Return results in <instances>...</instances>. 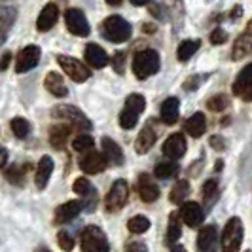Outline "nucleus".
<instances>
[{
	"label": "nucleus",
	"mask_w": 252,
	"mask_h": 252,
	"mask_svg": "<svg viewBox=\"0 0 252 252\" xmlns=\"http://www.w3.org/2000/svg\"><path fill=\"white\" fill-rule=\"evenodd\" d=\"M159 70V53L156 50H142L133 59V72L139 80H146Z\"/></svg>",
	"instance_id": "nucleus-2"
},
{
	"label": "nucleus",
	"mask_w": 252,
	"mask_h": 252,
	"mask_svg": "<svg viewBox=\"0 0 252 252\" xmlns=\"http://www.w3.org/2000/svg\"><path fill=\"white\" fill-rule=\"evenodd\" d=\"M243 235H245V227H243L241 218L237 216L229 218L222 231V252H239Z\"/></svg>",
	"instance_id": "nucleus-4"
},
{
	"label": "nucleus",
	"mask_w": 252,
	"mask_h": 252,
	"mask_svg": "<svg viewBox=\"0 0 252 252\" xmlns=\"http://www.w3.org/2000/svg\"><path fill=\"white\" fill-rule=\"evenodd\" d=\"M74 191L78 193V195H82V197H91V195H95V188H93V184H91L86 177L76 178Z\"/></svg>",
	"instance_id": "nucleus-36"
},
{
	"label": "nucleus",
	"mask_w": 252,
	"mask_h": 252,
	"mask_svg": "<svg viewBox=\"0 0 252 252\" xmlns=\"http://www.w3.org/2000/svg\"><path fill=\"white\" fill-rule=\"evenodd\" d=\"M57 63L61 64V68L64 70V74L68 76L72 82L76 84H84L91 78V70H89L88 64H84L82 61H78L76 57H68L59 53L57 55Z\"/></svg>",
	"instance_id": "nucleus-6"
},
{
	"label": "nucleus",
	"mask_w": 252,
	"mask_h": 252,
	"mask_svg": "<svg viewBox=\"0 0 252 252\" xmlns=\"http://www.w3.org/2000/svg\"><path fill=\"white\" fill-rule=\"evenodd\" d=\"M84 57H86V63L93 68H104L108 64V53L99 44H88L84 48Z\"/></svg>",
	"instance_id": "nucleus-17"
},
{
	"label": "nucleus",
	"mask_w": 252,
	"mask_h": 252,
	"mask_svg": "<svg viewBox=\"0 0 252 252\" xmlns=\"http://www.w3.org/2000/svg\"><path fill=\"white\" fill-rule=\"evenodd\" d=\"M207 108L213 110V112H224L226 108H229V99H227V95L218 93L215 97H211V99L207 101Z\"/></svg>",
	"instance_id": "nucleus-35"
},
{
	"label": "nucleus",
	"mask_w": 252,
	"mask_h": 252,
	"mask_svg": "<svg viewBox=\"0 0 252 252\" xmlns=\"http://www.w3.org/2000/svg\"><path fill=\"white\" fill-rule=\"evenodd\" d=\"M72 148L76 152H89L93 148V137L84 133V135H78L74 140H72Z\"/></svg>",
	"instance_id": "nucleus-38"
},
{
	"label": "nucleus",
	"mask_w": 252,
	"mask_h": 252,
	"mask_svg": "<svg viewBox=\"0 0 252 252\" xmlns=\"http://www.w3.org/2000/svg\"><path fill=\"white\" fill-rule=\"evenodd\" d=\"M227 40V32L224 29H215L213 31V34H211V44H215V46H220V44H224Z\"/></svg>",
	"instance_id": "nucleus-41"
},
{
	"label": "nucleus",
	"mask_w": 252,
	"mask_h": 252,
	"mask_svg": "<svg viewBox=\"0 0 252 252\" xmlns=\"http://www.w3.org/2000/svg\"><path fill=\"white\" fill-rule=\"evenodd\" d=\"M101 146H102V158L106 161H110L112 165L124 163V150H122V146L116 140H112L110 137H102Z\"/></svg>",
	"instance_id": "nucleus-18"
},
{
	"label": "nucleus",
	"mask_w": 252,
	"mask_h": 252,
	"mask_svg": "<svg viewBox=\"0 0 252 252\" xmlns=\"http://www.w3.org/2000/svg\"><path fill=\"white\" fill-rule=\"evenodd\" d=\"M57 19H59V8H57V4H46L42 8V12L38 13L36 29L40 32H48V31H51L55 27Z\"/></svg>",
	"instance_id": "nucleus-16"
},
{
	"label": "nucleus",
	"mask_w": 252,
	"mask_h": 252,
	"mask_svg": "<svg viewBox=\"0 0 252 252\" xmlns=\"http://www.w3.org/2000/svg\"><path fill=\"white\" fill-rule=\"evenodd\" d=\"M241 13H243V8H241V6H235V8L231 10V15H229V17H231V19L235 21L237 17H241Z\"/></svg>",
	"instance_id": "nucleus-49"
},
{
	"label": "nucleus",
	"mask_w": 252,
	"mask_h": 252,
	"mask_svg": "<svg viewBox=\"0 0 252 252\" xmlns=\"http://www.w3.org/2000/svg\"><path fill=\"white\" fill-rule=\"evenodd\" d=\"M150 12L154 17H158V19H163V4H159V2H152V6H150Z\"/></svg>",
	"instance_id": "nucleus-46"
},
{
	"label": "nucleus",
	"mask_w": 252,
	"mask_h": 252,
	"mask_svg": "<svg viewBox=\"0 0 252 252\" xmlns=\"http://www.w3.org/2000/svg\"><path fill=\"white\" fill-rule=\"evenodd\" d=\"M211 146L215 148V150L222 152L224 148H226V139H222V137H218V135H215V137H211Z\"/></svg>",
	"instance_id": "nucleus-45"
},
{
	"label": "nucleus",
	"mask_w": 252,
	"mask_h": 252,
	"mask_svg": "<svg viewBox=\"0 0 252 252\" xmlns=\"http://www.w3.org/2000/svg\"><path fill=\"white\" fill-rule=\"evenodd\" d=\"M178 216L184 220V224L189 227H197L203 224L205 220V211L201 209V205L195 201H184L180 203V213Z\"/></svg>",
	"instance_id": "nucleus-10"
},
{
	"label": "nucleus",
	"mask_w": 252,
	"mask_h": 252,
	"mask_svg": "<svg viewBox=\"0 0 252 252\" xmlns=\"http://www.w3.org/2000/svg\"><path fill=\"white\" fill-rule=\"evenodd\" d=\"M252 66L251 64H245L243 70L237 74V80L233 84V95L241 97L243 101H251L252 99Z\"/></svg>",
	"instance_id": "nucleus-12"
},
{
	"label": "nucleus",
	"mask_w": 252,
	"mask_h": 252,
	"mask_svg": "<svg viewBox=\"0 0 252 252\" xmlns=\"http://www.w3.org/2000/svg\"><path fill=\"white\" fill-rule=\"evenodd\" d=\"M64 23H66V29L74 36H88L89 31H91V27H89L84 12L78 10V8H68L64 12Z\"/></svg>",
	"instance_id": "nucleus-8"
},
{
	"label": "nucleus",
	"mask_w": 252,
	"mask_h": 252,
	"mask_svg": "<svg viewBox=\"0 0 252 252\" xmlns=\"http://www.w3.org/2000/svg\"><path fill=\"white\" fill-rule=\"evenodd\" d=\"M154 144H156V131L152 126H146L135 140V150L137 154H148Z\"/></svg>",
	"instance_id": "nucleus-25"
},
{
	"label": "nucleus",
	"mask_w": 252,
	"mask_h": 252,
	"mask_svg": "<svg viewBox=\"0 0 252 252\" xmlns=\"http://www.w3.org/2000/svg\"><path fill=\"white\" fill-rule=\"evenodd\" d=\"M10 127H12L13 135L17 139H25L31 133V124L27 122L25 118H13L12 122H10Z\"/></svg>",
	"instance_id": "nucleus-33"
},
{
	"label": "nucleus",
	"mask_w": 252,
	"mask_h": 252,
	"mask_svg": "<svg viewBox=\"0 0 252 252\" xmlns=\"http://www.w3.org/2000/svg\"><path fill=\"white\" fill-rule=\"evenodd\" d=\"M197 251L218 252V229L216 226H203L197 235Z\"/></svg>",
	"instance_id": "nucleus-14"
},
{
	"label": "nucleus",
	"mask_w": 252,
	"mask_h": 252,
	"mask_svg": "<svg viewBox=\"0 0 252 252\" xmlns=\"http://www.w3.org/2000/svg\"><path fill=\"white\" fill-rule=\"evenodd\" d=\"M57 241H59V247H61L64 252H70L74 249V237H72L68 231H59V233H57Z\"/></svg>",
	"instance_id": "nucleus-39"
},
{
	"label": "nucleus",
	"mask_w": 252,
	"mask_h": 252,
	"mask_svg": "<svg viewBox=\"0 0 252 252\" xmlns=\"http://www.w3.org/2000/svg\"><path fill=\"white\" fill-rule=\"evenodd\" d=\"M82 252H108L110 243L99 226H88L80 235Z\"/></svg>",
	"instance_id": "nucleus-3"
},
{
	"label": "nucleus",
	"mask_w": 252,
	"mask_h": 252,
	"mask_svg": "<svg viewBox=\"0 0 252 252\" xmlns=\"http://www.w3.org/2000/svg\"><path fill=\"white\" fill-rule=\"evenodd\" d=\"M184 129H186V133H188L189 137H193V139L203 137L205 131H207V118H205V114L195 112L193 116H189L188 120H186V124H184Z\"/></svg>",
	"instance_id": "nucleus-21"
},
{
	"label": "nucleus",
	"mask_w": 252,
	"mask_h": 252,
	"mask_svg": "<svg viewBox=\"0 0 252 252\" xmlns=\"http://www.w3.org/2000/svg\"><path fill=\"white\" fill-rule=\"evenodd\" d=\"M146 2H148V0H131V4H133V6H137V8H139V6H144Z\"/></svg>",
	"instance_id": "nucleus-52"
},
{
	"label": "nucleus",
	"mask_w": 252,
	"mask_h": 252,
	"mask_svg": "<svg viewBox=\"0 0 252 252\" xmlns=\"http://www.w3.org/2000/svg\"><path fill=\"white\" fill-rule=\"evenodd\" d=\"M150 226H152L150 220H148L144 215L133 216V218L127 222V229H129L131 233H137V235L144 233V231H148V229H150Z\"/></svg>",
	"instance_id": "nucleus-32"
},
{
	"label": "nucleus",
	"mask_w": 252,
	"mask_h": 252,
	"mask_svg": "<svg viewBox=\"0 0 252 252\" xmlns=\"http://www.w3.org/2000/svg\"><path fill=\"white\" fill-rule=\"evenodd\" d=\"M127 199H129V184L124 178H118L104 197V207H106V211L114 213V211H120L127 203Z\"/></svg>",
	"instance_id": "nucleus-7"
},
{
	"label": "nucleus",
	"mask_w": 252,
	"mask_h": 252,
	"mask_svg": "<svg viewBox=\"0 0 252 252\" xmlns=\"http://www.w3.org/2000/svg\"><path fill=\"white\" fill-rule=\"evenodd\" d=\"M23 169L21 167H17V165H13L12 169H8L6 171V178L10 180V182H15V184H21V180H23Z\"/></svg>",
	"instance_id": "nucleus-40"
},
{
	"label": "nucleus",
	"mask_w": 252,
	"mask_h": 252,
	"mask_svg": "<svg viewBox=\"0 0 252 252\" xmlns=\"http://www.w3.org/2000/svg\"><path fill=\"white\" fill-rule=\"evenodd\" d=\"M137 122H139V114L131 112L127 108L122 110V114H120V126H122V129L129 131V129H133V127L137 126Z\"/></svg>",
	"instance_id": "nucleus-37"
},
{
	"label": "nucleus",
	"mask_w": 252,
	"mask_h": 252,
	"mask_svg": "<svg viewBox=\"0 0 252 252\" xmlns=\"http://www.w3.org/2000/svg\"><path fill=\"white\" fill-rule=\"evenodd\" d=\"M218 195H220L218 182H216L215 178L207 180V182L203 184V199H205V205H207V207H213V203L218 199Z\"/></svg>",
	"instance_id": "nucleus-31"
},
{
	"label": "nucleus",
	"mask_w": 252,
	"mask_h": 252,
	"mask_svg": "<svg viewBox=\"0 0 252 252\" xmlns=\"http://www.w3.org/2000/svg\"><path fill=\"white\" fill-rule=\"evenodd\" d=\"M106 4H110V6H120L122 0H106Z\"/></svg>",
	"instance_id": "nucleus-54"
},
{
	"label": "nucleus",
	"mask_w": 252,
	"mask_h": 252,
	"mask_svg": "<svg viewBox=\"0 0 252 252\" xmlns=\"http://www.w3.org/2000/svg\"><path fill=\"white\" fill-rule=\"evenodd\" d=\"M34 252H51L50 249H46V247H40V249H36Z\"/></svg>",
	"instance_id": "nucleus-55"
},
{
	"label": "nucleus",
	"mask_w": 252,
	"mask_h": 252,
	"mask_svg": "<svg viewBox=\"0 0 252 252\" xmlns=\"http://www.w3.org/2000/svg\"><path fill=\"white\" fill-rule=\"evenodd\" d=\"M72 135V127L70 126H53L50 129V142L53 148H64L66 140Z\"/></svg>",
	"instance_id": "nucleus-26"
},
{
	"label": "nucleus",
	"mask_w": 252,
	"mask_h": 252,
	"mask_svg": "<svg viewBox=\"0 0 252 252\" xmlns=\"http://www.w3.org/2000/svg\"><path fill=\"white\" fill-rule=\"evenodd\" d=\"M40 55H42V50H40L38 46H34V44L25 46L23 50L19 51V55H17V61H15V70H17L19 74L32 70V68L38 64V61H40Z\"/></svg>",
	"instance_id": "nucleus-9"
},
{
	"label": "nucleus",
	"mask_w": 252,
	"mask_h": 252,
	"mask_svg": "<svg viewBox=\"0 0 252 252\" xmlns=\"http://www.w3.org/2000/svg\"><path fill=\"white\" fill-rule=\"evenodd\" d=\"M247 252H251V251H247Z\"/></svg>",
	"instance_id": "nucleus-56"
},
{
	"label": "nucleus",
	"mask_w": 252,
	"mask_h": 252,
	"mask_svg": "<svg viewBox=\"0 0 252 252\" xmlns=\"http://www.w3.org/2000/svg\"><path fill=\"white\" fill-rule=\"evenodd\" d=\"M44 86L53 97H66L68 95V88H66L61 74H57V72H48L46 80H44Z\"/></svg>",
	"instance_id": "nucleus-22"
},
{
	"label": "nucleus",
	"mask_w": 252,
	"mask_h": 252,
	"mask_svg": "<svg viewBox=\"0 0 252 252\" xmlns=\"http://www.w3.org/2000/svg\"><path fill=\"white\" fill-rule=\"evenodd\" d=\"M126 252H148V247L142 241H131L126 245Z\"/></svg>",
	"instance_id": "nucleus-44"
},
{
	"label": "nucleus",
	"mask_w": 252,
	"mask_h": 252,
	"mask_svg": "<svg viewBox=\"0 0 252 252\" xmlns=\"http://www.w3.org/2000/svg\"><path fill=\"white\" fill-rule=\"evenodd\" d=\"M101 34L112 44H124L131 36V25L122 15H108L101 23Z\"/></svg>",
	"instance_id": "nucleus-1"
},
{
	"label": "nucleus",
	"mask_w": 252,
	"mask_h": 252,
	"mask_svg": "<svg viewBox=\"0 0 252 252\" xmlns=\"http://www.w3.org/2000/svg\"><path fill=\"white\" fill-rule=\"evenodd\" d=\"M13 17H15V10H10V8H0V25H10L13 23Z\"/></svg>",
	"instance_id": "nucleus-43"
},
{
	"label": "nucleus",
	"mask_w": 252,
	"mask_h": 252,
	"mask_svg": "<svg viewBox=\"0 0 252 252\" xmlns=\"http://www.w3.org/2000/svg\"><path fill=\"white\" fill-rule=\"evenodd\" d=\"M178 171H180V167L177 161H161L154 167V175L158 178H163V180L178 175Z\"/></svg>",
	"instance_id": "nucleus-29"
},
{
	"label": "nucleus",
	"mask_w": 252,
	"mask_h": 252,
	"mask_svg": "<svg viewBox=\"0 0 252 252\" xmlns=\"http://www.w3.org/2000/svg\"><path fill=\"white\" fill-rule=\"evenodd\" d=\"M186 150H188V144L182 133H173L163 142V154L171 159H180L186 154Z\"/></svg>",
	"instance_id": "nucleus-13"
},
{
	"label": "nucleus",
	"mask_w": 252,
	"mask_h": 252,
	"mask_svg": "<svg viewBox=\"0 0 252 252\" xmlns=\"http://www.w3.org/2000/svg\"><path fill=\"white\" fill-rule=\"evenodd\" d=\"M84 205L80 201H66L57 207L55 211V224H66L70 220H74L76 216L82 213Z\"/></svg>",
	"instance_id": "nucleus-19"
},
{
	"label": "nucleus",
	"mask_w": 252,
	"mask_h": 252,
	"mask_svg": "<svg viewBox=\"0 0 252 252\" xmlns=\"http://www.w3.org/2000/svg\"><path fill=\"white\" fill-rule=\"evenodd\" d=\"M51 173H53V159H51L50 156H42V159L38 161V167H36V177H34L38 189H44L48 186Z\"/></svg>",
	"instance_id": "nucleus-20"
},
{
	"label": "nucleus",
	"mask_w": 252,
	"mask_h": 252,
	"mask_svg": "<svg viewBox=\"0 0 252 252\" xmlns=\"http://www.w3.org/2000/svg\"><path fill=\"white\" fill-rule=\"evenodd\" d=\"M188 195H189V182L188 180H178L177 184L173 186V189H171V193H169V199L180 205V203L186 201Z\"/></svg>",
	"instance_id": "nucleus-30"
},
{
	"label": "nucleus",
	"mask_w": 252,
	"mask_h": 252,
	"mask_svg": "<svg viewBox=\"0 0 252 252\" xmlns=\"http://www.w3.org/2000/svg\"><path fill=\"white\" fill-rule=\"evenodd\" d=\"M124 63H126V53H124V51H118L112 59L114 70H116L118 74H124Z\"/></svg>",
	"instance_id": "nucleus-42"
},
{
	"label": "nucleus",
	"mask_w": 252,
	"mask_h": 252,
	"mask_svg": "<svg viewBox=\"0 0 252 252\" xmlns=\"http://www.w3.org/2000/svg\"><path fill=\"white\" fill-rule=\"evenodd\" d=\"M6 161H8V152L4 150V148H0V169L6 165Z\"/></svg>",
	"instance_id": "nucleus-48"
},
{
	"label": "nucleus",
	"mask_w": 252,
	"mask_h": 252,
	"mask_svg": "<svg viewBox=\"0 0 252 252\" xmlns=\"http://www.w3.org/2000/svg\"><path fill=\"white\" fill-rule=\"evenodd\" d=\"M142 31H144V32H156V25H152V23H144V25H142Z\"/></svg>",
	"instance_id": "nucleus-50"
},
{
	"label": "nucleus",
	"mask_w": 252,
	"mask_h": 252,
	"mask_svg": "<svg viewBox=\"0 0 252 252\" xmlns=\"http://www.w3.org/2000/svg\"><path fill=\"white\" fill-rule=\"evenodd\" d=\"M171 252H188V251H186V249H184L182 245H175V247L171 249Z\"/></svg>",
	"instance_id": "nucleus-51"
},
{
	"label": "nucleus",
	"mask_w": 252,
	"mask_h": 252,
	"mask_svg": "<svg viewBox=\"0 0 252 252\" xmlns=\"http://www.w3.org/2000/svg\"><path fill=\"white\" fill-rule=\"evenodd\" d=\"M182 235V226H180V216L178 213H171L169 216V227H167V243L177 245Z\"/></svg>",
	"instance_id": "nucleus-28"
},
{
	"label": "nucleus",
	"mask_w": 252,
	"mask_h": 252,
	"mask_svg": "<svg viewBox=\"0 0 252 252\" xmlns=\"http://www.w3.org/2000/svg\"><path fill=\"white\" fill-rule=\"evenodd\" d=\"M6 40V29H0V44Z\"/></svg>",
	"instance_id": "nucleus-53"
},
{
	"label": "nucleus",
	"mask_w": 252,
	"mask_h": 252,
	"mask_svg": "<svg viewBox=\"0 0 252 252\" xmlns=\"http://www.w3.org/2000/svg\"><path fill=\"white\" fill-rule=\"evenodd\" d=\"M159 114H161V120H163L167 126L177 124L178 114H180V101H178L177 97H169V99H165L163 104H161Z\"/></svg>",
	"instance_id": "nucleus-24"
},
{
	"label": "nucleus",
	"mask_w": 252,
	"mask_h": 252,
	"mask_svg": "<svg viewBox=\"0 0 252 252\" xmlns=\"http://www.w3.org/2000/svg\"><path fill=\"white\" fill-rule=\"evenodd\" d=\"M199 46H201V42H199V40H184V42L178 46L177 59L178 61H182V63L189 61V59L195 55V51L199 50Z\"/></svg>",
	"instance_id": "nucleus-27"
},
{
	"label": "nucleus",
	"mask_w": 252,
	"mask_h": 252,
	"mask_svg": "<svg viewBox=\"0 0 252 252\" xmlns=\"http://www.w3.org/2000/svg\"><path fill=\"white\" fill-rule=\"evenodd\" d=\"M78 165H80V169L86 175H99V173H102L106 169V159L102 158V154H99V152L89 150L80 158Z\"/></svg>",
	"instance_id": "nucleus-11"
},
{
	"label": "nucleus",
	"mask_w": 252,
	"mask_h": 252,
	"mask_svg": "<svg viewBox=\"0 0 252 252\" xmlns=\"http://www.w3.org/2000/svg\"><path fill=\"white\" fill-rule=\"evenodd\" d=\"M126 108L140 116V114L144 112V108H146V99H144L140 93H133V95H129V97H127Z\"/></svg>",
	"instance_id": "nucleus-34"
},
{
	"label": "nucleus",
	"mask_w": 252,
	"mask_h": 252,
	"mask_svg": "<svg viewBox=\"0 0 252 252\" xmlns=\"http://www.w3.org/2000/svg\"><path fill=\"white\" fill-rule=\"evenodd\" d=\"M10 64H12V53L6 51V53L0 57V70H8Z\"/></svg>",
	"instance_id": "nucleus-47"
},
{
	"label": "nucleus",
	"mask_w": 252,
	"mask_h": 252,
	"mask_svg": "<svg viewBox=\"0 0 252 252\" xmlns=\"http://www.w3.org/2000/svg\"><path fill=\"white\" fill-rule=\"evenodd\" d=\"M252 23L247 25L245 29V32L239 34V38L235 40V44H233V50H231V59L233 61H241V59H245L247 55H251V50H252Z\"/></svg>",
	"instance_id": "nucleus-15"
},
{
	"label": "nucleus",
	"mask_w": 252,
	"mask_h": 252,
	"mask_svg": "<svg viewBox=\"0 0 252 252\" xmlns=\"http://www.w3.org/2000/svg\"><path fill=\"white\" fill-rule=\"evenodd\" d=\"M51 116L53 118H59V120H64L70 127H76V129H91V122L88 120V116L82 112L80 108H76L72 104H59L51 110Z\"/></svg>",
	"instance_id": "nucleus-5"
},
{
	"label": "nucleus",
	"mask_w": 252,
	"mask_h": 252,
	"mask_svg": "<svg viewBox=\"0 0 252 252\" xmlns=\"http://www.w3.org/2000/svg\"><path fill=\"white\" fill-rule=\"evenodd\" d=\"M137 188H139L140 199H142L144 203H154L158 197H159V188L148 178V175H140L139 186H137Z\"/></svg>",
	"instance_id": "nucleus-23"
}]
</instances>
